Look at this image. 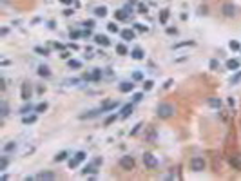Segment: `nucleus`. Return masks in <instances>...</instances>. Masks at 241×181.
<instances>
[{"mask_svg": "<svg viewBox=\"0 0 241 181\" xmlns=\"http://www.w3.org/2000/svg\"><path fill=\"white\" fill-rule=\"evenodd\" d=\"M38 120V116H36V114H31V116H24V118H22V123H24V125H33L34 121Z\"/></svg>", "mask_w": 241, "mask_h": 181, "instance_id": "20", "label": "nucleus"}, {"mask_svg": "<svg viewBox=\"0 0 241 181\" xmlns=\"http://www.w3.org/2000/svg\"><path fill=\"white\" fill-rule=\"evenodd\" d=\"M67 158H69V152H67V150H62V152H58V154L54 156V161H56V163H60V161H65Z\"/></svg>", "mask_w": 241, "mask_h": 181, "instance_id": "23", "label": "nucleus"}, {"mask_svg": "<svg viewBox=\"0 0 241 181\" xmlns=\"http://www.w3.org/2000/svg\"><path fill=\"white\" fill-rule=\"evenodd\" d=\"M33 111H34L33 105H31V103H26L22 109H20V114H22V116H26V114H29V112H33Z\"/></svg>", "mask_w": 241, "mask_h": 181, "instance_id": "28", "label": "nucleus"}, {"mask_svg": "<svg viewBox=\"0 0 241 181\" xmlns=\"http://www.w3.org/2000/svg\"><path fill=\"white\" fill-rule=\"evenodd\" d=\"M54 47H56V49H60V51H62V49H65V47H64V45H62V43H58V42L54 43Z\"/></svg>", "mask_w": 241, "mask_h": 181, "instance_id": "55", "label": "nucleus"}, {"mask_svg": "<svg viewBox=\"0 0 241 181\" xmlns=\"http://www.w3.org/2000/svg\"><path fill=\"white\" fill-rule=\"evenodd\" d=\"M64 6H69V4H73V0H60Z\"/></svg>", "mask_w": 241, "mask_h": 181, "instance_id": "54", "label": "nucleus"}, {"mask_svg": "<svg viewBox=\"0 0 241 181\" xmlns=\"http://www.w3.org/2000/svg\"><path fill=\"white\" fill-rule=\"evenodd\" d=\"M147 141H156V130L154 129L147 130Z\"/></svg>", "mask_w": 241, "mask_h": 181, "instance_id": "33", "label": "nucleus"}, {"mask_svg": "<svg viewBox=\"0 0 241 181\" xmlns=\"http://www.w3.org/2000/svg\"><path fill=\"white\" fill-rule=\"evenodd\" d=\"M69 67H71V69H80V67H82V62L80 60H69Z\"/></svg>", "mask_w": 241, "mask_h": 181, "instance_id": "34", "label": "nucleus"}, {"mask_svg": "<svg viewBox=\"0 0 241 181\" xmlns=\"http://www.w3.org/2000/svg\"><path fill=\"white\" fill-rule=\"evenodd\" d=\"M205 168H207V163L201 156H194V158L190 159V170H192V172H203Z\"/></svg>", "mask_w": 241, "mask_h": 181, "instance_id": "2", "label": "nucleus"}, {"mask_svg": "<svg viewBox=\"0 0 241 181\" xmlns=\"http://www.w3.org/2000/svg\"><path fill=\"white\" fill-rule=\"evenodd\" d=\"M47 109H49V103H47V102H42V103H38L34 107V112H36V114H42V112H45Z\"/></svg>", "mask_w": 241, "mask_h": 181, "instance_id": "21", "label": "nucleus"}, {"mask_svg": "<svg viewBox=\"0 0 241 181\" xmlns=\"http://www.w3.org/2000/svg\"><path fill=\"white\" fill-rule=\"evenodd\" d=\"M116 118H118L116 114H111V116H107V118H105V127H109L111 123H114V121H116Z\"/></svg>", "mask_w": 241, "mask_h": 181, "instance_id": "37", "label": "nucleus"}, {"mask_svg": "<svg viewBox=\"0 0 241 181\" xmlns=\"http://www.w3.org/2000/svg\"><path fill=\"white\" fill-rule=\"evenodd\" d=\"M31 94H33L31 83H29V82H24L22 87H20V98H22L24 102H29V100H31Z\"/></svg>", "mask_w": 241, "mask_h": 181, "instance_id": "3", "label": "nucleus"}, {"mask_svg": "<svg viewBox=\"0 0 241 181\" xmlns=\"http://www.w3.org/2000/svg\"><path fill=\"white\" fill-rule=\"evenodd\" d=\"M152 87H154V82H152V80H145V82H143V91H151V89H152Z\"/></svg>", "mask_w": 241, "mask_h": 181, "instance_id": "36", "label": "nucleus"}, {"mask_svg": "<svg viewBox=\"0 0 241 181\" xmlns=\"http://www.w3.org/2000/svg\"><path fill=\"white\" fill-rule=\"evenodd\" d=\"M74 158H76L78 161L82 163V161H85V159H87V152H84V150H78L76 154H74Z\"/></svg>", "mask_w": 241, "mask_h": 181, "instance_id": "31", "label": "nucleus"}, {"mask_svg": "<svg viewBox=\"0 0 241 181\" xmlns=\"http://www.w3.org/2000/svg\"><path fill=\"white\" fill-rule=\"evenodd\" d=\"M143 165H145L147 168H156V167H158L156 156L151 154V152H145V154H143Z\"/></svg>", "mask_w": 241, "mask_h": 181, "instance_id": "5", "label": "nucleus"}, {"mask_svg": "<svg viewBox=\"0 0 241 181\" xmlns=\"http://www.w3.org/2000/svg\"><path fill=\"white\" fill-rule=\"evenodd\" d=\"M208 67H210L212 71H218V69H219V62L216 60V58H212V60H210V63H208Z\"/></svg>", "mask_w": 241, "mask_h": 181, "instance_id": "39", "label": "nucleus"}, {"mask_svg": "<svg viewBox=\"0 0 241 181\" xmlns=\"http://www.w3.org/2000/svg\"><path fill=\"white\" fill-rule=\"evenodd\" d=\"M69 36H71V40H78L80 36H84V33H80V31H71Z\"/></svg>", "mask_w": 241, "mask_h": 181, "instance_id": "41", "label": "nucleus"}, {"mask_svg": "<svg viewBox=\"0 0 241 181\" xmlns=\"http://www.w3.org/2000/svg\"><path fill=\"white\" fill-rule=\"evenodd\" d=\"M132 100H134V103H138V102H141V100H143V93H136V94L132 96Z\"/></svg>", "mask_w": 241, "mask_h": 181, "instance_id": "48", "label": "nucleus"}, {"mask_svg": "<svg viewBox=\"0 0 241 181\" xmlns=\"http://www.w3.org/2000/svg\"><path fill=\"white\" fill-rule=\"evenodd\" d=\"M9 114V109H8V103L6 102H2V118H6Z\"/></svg>", "mask_w": 241, "mask_h": 181, "instance_id": "44", "label": "nucleus"}, {"mask_svg": "<svg viewBox=\"0 0 241 181\" xmlns=\"http://www.w3.org/2000/svg\"><path fill=\"white\" fill-rule=\"evenodd\" d=\"M15 148H17V141H8L6 145L2 147V152H4V154H9V152H13Z\"/></svg>", "mask_w": 241, "mask_h": 181, "instance_id": "17", "label": "nucleus"}, {"mask_svg": "<svg viewBox=\"0 0 241 181\" xmlns=\"http://www.w3.org/2000/svg\"><path fill=\"white\" fill-rule=\"evenodd\" d=\"M82 174H84V176H87V174H96V165H85L84 170H82Z\"/></svg>", "mask_w": 241, "mask_h": 181, "instance_id": "26", "label": "nucleus"}, {"mask_svg": "<svg viewBox=\"0 0 241 181\" xmlns=\"http://www.w3.org/2000/svg\"><path fill=\"white\" fill-rule=\"evenodd\" d=\"M167 33H169V35H176V29H174V27H169Z\"/></svg>", "mask_w": 241, "mask_h": 181, "instance_id": "53", "label": "nucleus"}, {"mask_svg": "<svg viewBox=\"0 0 241 181\" xmlns=\"http://www.w3.org/2000/svg\"><path fill=\"white\" fill-rule=\"evenodd\" d=\"M73 13H74V9H73V8H67V9H64V15H65V17H71Z\"/></svg>", "mask_w": 241, "mask_h": 181, "instance_id": "51", "label": "nucleus"}, {"mask_svg": "<svg viewBox=\"0 0 241 181\" xmlns=\"http://www.w3.org/2000/svg\"><path fill=\"white\" fill-rule=\"evenodd\" d=\"M169 17H171V11H169V9H162V11H160V24H162V26H167Z\"/></svg>", "mask_w": 241, "mask_h": 181, "instance_id": "12", "label": "nucleus"}, {"mask_svg": "<svg viewBox=\"0 0 241 181\" xmlns=\"http://www.w3.org/2000/svg\"><path fill=\"white\" fill-rule=\"evenodd\" d=\"M131 56H132L134 60H143V58H145V51H143L141 47H134V49L131 51Z\"/></svg>", "mask_w": 241, "mask_h": 181, "instance_id": "11", "label": "nucleus"}, {"mask_svg": "<svg viewBox=\"0 0 241 181\" xmlns=\"http://www.w3.org/2000/svg\"><path fill=\"white\" fill-rule=\"evenodd\" d=\"M132 80H134V82H143V74H141L140 71H134V73H132Z\"/></svg>", "mask_w": 241, "mask_h": 181, "instance_id": "38", "label": "nucleus"}, {"mask_svg": "<svg viewBox=\"0 0 241 181\" xmlns=\"http://www.w3.org/2000/svg\"><path fill=\"white\" fill-rule=\"evenodd\" d=\"M84 26H85L87 29H91V27H95V20H85V22H84Z\"/></svg>", "mask_w": 241, "mask_h": 181, "instance_id": "50", "label": "nucleus"}, {"mask_svg": "<svg viewBox=\"0 0 241 181\" xmlns=\"http://www.w3.org/2000/svg\"><path fill=\"white\" fill-rule=\"evenodd\" d=\"M118 105H120V103H118L116 100H112V102H105V103L102 105V114H103V112H111V111H114Z\"/></svg>", "mask_w": 241, "mask_h": 181, "instance_id": "9", "label": "nucleus"}, {"mask_svg": "<svg viewBox=\"0 0 241 181\" xmlns=\"http://www.w3.org/2000/svg\"><path fill=\"white\" fill-rule=\"evenodd\" d=\"M102 76H103V71L100 69V67H95L93 73H91V82H100Z\"/></svg>", "mask_w": 241, "mask_h": 181, "instance_id": "14", "label": "nucleus"}, {"mask_svg": "<svg viewBox=\"0 0 241 181\" xmlns=\"http://www.w3.org/2000/svg\"><path fill=\"white\" fill-rule=\"evenodd\" d=\"M69 56H71V53H67V51L62 53V58H69Z\"/></svg>", "mask_w": 241, "mask_h": 181, "instance_id": "56", "label": "nucleus"}, {"mask_svg": "<svg viewBox=\"0 0 241 181\" xmlns=\"http://www.w3.org/2000/svg\"><path fill=\"white\" fill-rule=\"evenodd\" d=\"M121 38H123L125 42H129V40H134V38H136V33H134L132 29H123V31H121Z\"/></svg>", "mask_w": 241, "mask_h": 181, "instance_id": "13", "label": "nucleus"}, {"mask_svg": "<svg viewBox=\"0 0 241 181\" xmlns=\"http://www.w3.org/2000/svg\"><path fill=\"white\" fill-rule=\"evenodd\" d=\"M120 167L123 170H132V168H134V158H132V156H121Z\"/></svg>", "mask_w": 241, "mask_h": 181, "instance_id": "4", "label": "nucleus"}, {"mask_svg": "<svg viewBox=\"0 0 241 181\" xmlns=\"http://www.w3.org/2000/svg\"><path fill=\"white\" fill-rule=\"evenodd\" d=\"M228 163H230L232 168L241 170V161H239V158H238V156H230V158H228Z\"/></svg>", "mask_w": 241, "mask_h": 181, "instance_id": "16", "label": "nucleus"}, {"mask_svg": "<svg viewBox=\"0 0 241 181\" xmlns=\"http://www.w3.org/2000/svg\"><path fill=\"white\" fill-rule=\"evenodd\" d=\"M172 85V80H171V78H169V80H167V82H165V83H163V87H165V89H169V87H171Z\"/></svg>", "mask_w": 241, "mask_h": 181, "instance_id": "52", "label": "nucleus"}, {"mask_svg": "<svg viewBox=\"0 0 241 181\" xmlns=\"http://www.w3.org/2000/svg\"><path fill=\"white\" fill-rule=\"evenodd\" d=\"M95 42L100 43V45H109V43H111V40H109L105 35H96L95 36Z\"/></svg>", "mask_w": 241, "mask_h": 181, "instance_id": "18", "label": "nucleus"}, {"mask_svg": "<svg viewBox=\"0 0 241 181\" xmlns=\"http://www.w3.org/2000/svg\"><path fill=\"white\" fill-rule=\"evenodd\" d=\"M134 29H136V31H141V33H143V31H149V27L143 26V24H134Z\"/></svg>", "mask_w": 241, "mask_h": 181, "instance_id": "46", "label": "nucleus"}, {"mask_svg": "<svg viewBox=\"0 0 241 181\" xmlns=\"http://www.w3.org/2000/svg\"><path fill=\"white\" fill-rule=\"evenodd\" d=\"M132 109H134V105H132V103L123 105V107H121V111H120V118H129L131 114H132Z\"/></svg>", "mask_w": 241, "mask_h": 181, "instance_id": "10", "label": "nucleus"}, {"mask_svg": "<svg viewBox=\"0 0 241 181\" xmlns=\"http://www.w3.org/2000/svg\"><path fill=\"white\" fill-rule=\"evenodd\" d=\"M34 53H38V54H42V56H47V54H49V51L44 49V47H34Z\"/></svg>", "mask_w": 241, "mask_h": 181, "instance_id": "43", "label": "nucleus"}, {"mask_svg": "<svg viewBox=\"0 0 241 181\" xmlns=\"http://www.w3.org/2000/svg\"><path fill=\"white\" fill-rule=\"evenodd\" d=\"M114 18L120 20V22H123V20H127V13H125L123 9H118V11H114Z\"/></svg>", "mask_w": 241, "mask_h": 181, "instance_id": "25", "label": "nucleus"}, {"mask_svg": "<svg viewBox=\"0 0 241 181\" xmlns=\"http://www.w3.org/2000/svg\"><path fill=\"white\" fill-rule=\"evenodd\" d=\"M34 179H40V181H53L56 179V174L51 172V170H44V172H38L34 176Z\"/></svg>", "mask_w": 241, "mask_h": 181, "instance_id": "6", "label": "nucleus"}, {"mask_svg": "<svg viewBox=\"0 0 241 181\" xmlns=\"http://www.w3.org/2000/svg\"><path fill=\"white\" fill-rule=\"evenodd\" d=\"M147 11H149V9H147V6H145V4H138V13H141V15H145Z\"/></svg>", "mask_w": 241, "mask_h": 181, "instance_id": "47", "label": "nucleus"}, {"mask_svg": "<svg viewBox=\"0 0 241 181\" xmlns=\"http://www.w3.org/2000/svg\"><path fill=\"white\" fill-rule=\"evenodd\" d=\"M102 163V159H100V158H98V159H95V161H93V165H96V167H98V165Z\"/></svg>", "mask_w": 241, "mask_h": 181, "instance_id": "58", "label": "nucleus"}, {"mask_svg": "<svg viewBox=\"0 0 241 181\" xmlns=\"http://www.w3.org/2000/svg\"><path fill=\"white\" fill-rule=\"evenodd\" d=\"M8 33H9V29H8V27H4V29H2V36H6Z\"/></svg>", "mask_w": 241, "mask_h": 181, "instance_id": "57", "label": "nucleus"}, {"mask_svg": "<svg viewBox=\"0 0 241 181\" xmlns=\"http://www.w3.org/2000/svg\"><path fill=\"white\" fill-rule=\"evenodd\" d=\"M234 103H236V102H234V98H228V105H230V107H234Z\"/></svg>", "mask_w": 241, "mask_h": 181, "instance_id": "59", "label": "nucleus"}, {"mask_svg": "<svg viewBox=\"0 0 241 181\" xmlns=\"http://www.w3.org/2000/svg\"><path fill=\"white\" fill-rule=\"evenodd\" d=\"M141 127H143V123H141V121H140V123H136V125H134V129L131 130V136H136L138 132H140V129H141Z\"/></svg>", "mask_w": 241, "mask_h": 181, "instance_id": "40", "label": "nucleus"}, {"mask_svg": "<svg viewBox=\"0 0 241 181\" xmlns=\"http://www.w3.org/2000/svg\"><path fill=\"white\" fill-rule=\"evenodd\" d=\"M116 53H118L120 56L129 54V51H127V45H125V43H116Z\"/></svg>", "mask_w": 241, "mask_h": 181, "instance_id": "22", "label": "nucleus"}, {"mask_svg": "<svg viewBox=\"0 0 241 181\" xmlns=\"http://www.w3.org/2000/svg\"><path fill=\"white\" fill-rule=\"evenodd\" d=\"M228 47H230L232 51H241V45H239L238 40H230V42H228Z\"/></svg>", "mask_w": 241, "mask_h": 181, "instance_id": "32", "label": "nucleus"}, {"mask_svg": "<svg viewBox=\"0 0 241 181\" xmlns=\"http://www.w3.org/2000/svg\"><path fill=\"white\" fill-rule=\"evenodd\" d=\"M221 11H223L225 17H234L236 15V6L234 4H230V2H227V4H223V8H221Z\"/></svg>", "mask_w": 241, "mask_h": 181, "instance_id": "7", "label": "nucleus"}, {"mask_svg": "<svg viewBox=\"0 0 241 181\" xmlns=\"http://www.w3.org/2000/svg\"><path fill=\"white\" fill-rule=\"evenodd\" d=\"M107 29H109V33H118V31H120L118 26H116V22H109V24H107Z\"/></svg>", "mask_w": 241, "mask_h": 181, "instance_id": "35", "label": "nucleus"}, {"mask_svg": "<svg viewBox=\"0 0 241 181\" xmlns=\"http://www.w3.org/2000/svg\"><path fill=\"white\" fill-rule=\"evenodd\" d=\"M138 0H129V4H136Z\"/></svg>", "mask_w": 241, "mask_h": 181, "instance_id": "60", "label": "nucleus"}, {"mask_svg": "<svg viewBox=\"0 0 241 181\" xmlns=\"http://www.w3.org/2000/svg\"><path fill=\"white\" fill-rule=\"evenodd\" d=\"M239 80H241V73H238V74H234V76L230 78V83H232V85H234V83H238Z\"/></svg>", "mask_w": 241, "mask_h": 181, "instance_id": "49", "label": "nucleus"}, {"mask_svg": "<svg viewBox=\"0 0 241 181\" xmlns=\"http://www.w3.org/2000/svg\"><path fill=\"white\" fill-rule=\"evenodd\" d=\"M38 76L49 78V76H51V71H49V67H47V65H40V67H38Z\"/></svg>", "mask_w": 241, "mask_h": 181, "instance_id": "19", "label": "nucleus"}, {"mask_svg": "<svg viewBox=\"0 0 241 181\" xmlns=\"http://www.w3.org/2000/svg\"><path fill=\"white\" fill-rule=\"evenodd\" d=\"M118 89H120V93L127 94V93H132V91H134V83H132V82H121Z\"/></svg>", "mask_w": 241, "mask_h": 181, "instance_id": "8", "label": "nucleus"}, {"mask_svg": "<svg viewBox=\"0 0 241 181\" xmlns=\"http://www.w3.org/2000/svg\"><path fill=\"white\" fill-rule=\"evenodd\" d=\"M102 112V109H98V111H89L87 114H80V120H87V118H95Z\"/></svg>", "mask_w": 241, "mask_h": 181, "instance_id": "24", "label": "nucleus"}, {"mask_svg": "<svg viewBox=\"0 0 241 181\" xmlns=\"http://www.w3.org/2000/svg\"><path fill=\"white\" fill-rule=\"evenodd\" d=\"M208 103H210V107H214V109H219L221 107V100L219 98H210Z\"/></svg>", "mask_w": 241, "mask_h": 181, "instance_id": "30", "label": "nucleus"}, {"mask_svg": "<svg viewBox=\"0 0 241 181\" xmlns=\"http://www.w3.org/2000/svg\"><path fill=\"white\" fill-rule=\"evenodd\" d=\"M239 65H241V62L238 58H230V60L227 62V69H230V71H238Z\"/></svg>", "mask_w": 241, "mask_h": 181, "instance_id": "15", "label": "nucleus"}, {"mask_svg": "<svg viewBox=\"0 0 241 181\" xmlns=\"http://www.w3.org/2000/svg\"><path fill=\"white\" fill-rule=\"evenodd\" d=\"M9 165V159H8V154L2 156V159H0V170H6Z\"/></svg>", "mask_w": 241, "mask_h": 181, "instance_id": "29", "label": "nucleus"}, {"mask_svg": "<svg viewBox=\"0 0 241 181\" xmlns=\"http://www.w3.org/2000/svg\"><path fill=\"white\" fill-rule=\"evenodd\" d=\"M185 45H194V42H192V40H189V42H180V43H176L172 49H180V47H185Z\"/></svg>", "mask_w": 241, "mask_h": 181, "instance_id": "42", "label": "nucleus"}, {"mask_svg": "<svg viewBox=\"0 0 241 181\" xmlns=\"http://www.w3.org/2000/svg\"><path fill=\"white\" fill-rule=\"evenodd\" d=\"M156 114H158V118L167 120V118H171L172 114H174V107L171 103H160L158 109H156Z\"/></svg>", "mask_w": 241, "mask_h": 181, "instance_id": "1", "label": "nucleus"}, {"mask_svg": "<svg viewBox=\"0 0 241 181\" xmlns=\"http://www.w3.org/2000/svg\"><path fill=\"white\" fill-rule=\"evenodd\" d=\"M95 15L96 17H105V15H107V8H105V6H98V8L95 9Z\"/></svg>", "mask_w": 241, "mask_h": 181, "instance_id": "27", "label": "nucleus"}, {"mask_svg": "<svg viewBox=\"0 0 241 181\" xmlns=\"http://www.w3.org/2000/svg\"><path fill=\"white\" fill-rule=\"evenodd\" d=\"M78 165H80V161H78L76 158H71V159H69V167H71V168H76Z\"/></svg>", "mask_w": 241, "mask_h": 181, "instance_id": "45", "label": "nucleus"}]
</instances>
